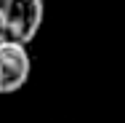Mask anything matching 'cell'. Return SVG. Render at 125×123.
Returning <instances> with one entry per match:
<instances>
[{
  "mask_svg": "<svg viewBox=\"0 0 125 123\" xmlns=\"http://www.w3.org/2000/svg\"><path fill=\"white\" fill-rule=\"evenodd\" d=\"M45 19L43 0H0V43L29 46Z\"/></svg>",
  "mask_w": 125,
  "mask_h": 123,
  "instance_id": "obj_1",
  "label": "cell"
},
{
  "mask_svg": "<svg viewBox=\"0 0 125 123\" xmlns=\"http://www.w3.org/2000/svg\"><path fill=\"white\" fill-rule=\"evenodd\" d=\"M32 72V56L27 46L0 43V94H13L24 88Z\"/></svg>",
  "mask_w": 125,
  "mask_h": 123,
  "instance_id": "obj_2",
  "label": "cell"
}]
</instances>
